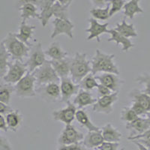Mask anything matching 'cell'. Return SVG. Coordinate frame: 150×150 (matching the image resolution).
I'll use <instances>...</instances> for the list:
<instances>
[{"label": "cell", "mask_w": 150, "mask_h": 150, "mask_svg": "<svg viewBox=\"0 0 150 150\" xmlns=\"http://www.w3.org/2000/svg\"><path fill=\"white\" fill-rule=\"evenodd\" d=\"M114 59V54H108L101 50H96V55L91 62L92 74L96 75L99 72H104L120 75V69L115 63Z\"/></svg>", "instance_id": "obj_1"}, {"label": "cell", "mask_w": 150, "mask_h": 150, "mask_svg": "<svg viewBox=\"0 0 150 150\" xmlns=\"http://www.w3.org/2000/svg\"><path fill=\"white\" fill-rule=\"evenodd\" d=\"M91 71V62L87 59L86 53L77 52L71 62L70 75L71 80L75 83L79 84L82 79Z\"/></svg>", "instance_id": "obj_2"}, {"label": "cell", "mask_w": 150, "mask_h": 150, "mask_svg": "<svg viewBox=\"0 0 150 150\" xmlns=\"http://www.w3.org/2000/svg\"><path fill=\"white\" fill-rule=\"evenodd\" d=\"M2 41L12 59L23 62L24 59L29 56L30 47L20 41L15 33H8Z\"/></svg>", "instance_id": "obj_3"}, {"label": "cell", "mask_w": 150, "mask_h": 150, "mask_svg": "<svg viewBox=\"0 0 150 150\" xmlns=\"http://www.w3.org/2000/svg\"><path fill=\"white\" fill-rule=\"evenodd\" d=\"M35 77L37 87L50 83H60V78L52 66L50 61L47 60L41 66L33 72Z\"/></svg>", "instance_id": "obj_4"}, {"label": "cell", "mask_w": 150, "mask_h": 150, "mask_svg": "<svg viewBox=\"0 0 150 150\" xmlns=\"http://www.w3.org/2000/svg\"><path fill=\"white\" fill-rule=\"evenodd\" d=\"M35 77L33 73L28 71L14 86V92L18 97L32 98L36 96Z\"/></svg>", "instance_id": "obj_5"}, {"label": "cell", "mask_w": 150, "mask_h": 150, "mask_svg": "<svg viewBox=\"0 0 150 150\" xmlns=\"http://www.w3.org/2000/svg\"><path fill=\"white\" fill-rule=\"evenodd\" d=\"M27 72L28 68L26 63H24L23 62L14 60V62H10L7 73L2 79L6 83L16 84Z\"/></svg>", "instance_id": "obj_6"}, {"label": "cell", "mask_w": 150, "mask_h": 150, "mask_svg": "<svg viewBox=\"0 0 150 150\" xmlns=\"http://www.w3.org/2000/svg\"><path fill=\"white\" fill-rule=\"evenodd\" d=\"M29 59L26 62L28 71L33 73L36 68L41 66L47 61L46 55L42 49V45L39 42L30 47Z\"/></svg>", "instance_id": "obj_7"}, {"label": "cell", "mask_w": 150, "mask_h": 150, "mask_svg": "<svg viewBox=\"0 0 150 150\" xmlns=\"http://www.w3.org/2000/svg\"><path fill=\"white\" fill-rule=\"evenodd\" d=\"M35 92L47 102H56L61 99L60 86L57 83H50L39 86L35 89Z\"/></svg>", "instance_id": "obj_8"}, {"label": "cell", "mask_w": 150, "mask_h": 150, "mask_svg": "<svg viewBox=\"0 0 150 150\" xmlns=\"http://www.w3.org/2000/svg\"><path fill=\"white\" fill-rule=\"evenodd\" d=\"M83 138V134L77 131V128L74 125L71 124L66 125L59 137L58 143L59 145L69 146L80 143Z\"/></svg>", "instance_id": "obj_9"}, {"label": "cell", "mask_w": 150, "mask_h": 150, "mask_svg": "<svg viewBox=\"0 0 150 150\" xmlns=\"http://www.w3.org/2000/svg\"><path fill=\"white\" fill-rule=\"evenodd\" d=\"M119 100V92H112L109 96L98 98L92 105V110L99 113L110 114L113 110L112 106Z\"/></svg>", "instance_id": "obj_10"}, {"label": "cell", "mask_w": 150, "mask_h": 150, "mask_svg": "<svg viewBox=\"0 0 150 150\" xmlns=\"http://www.w3.org/2000/svg\"><path fill=\"white\" fill-rule=\"evenodd\" d=\"M52 24L53 25V31L50 35L51 38H55L60 35H65L71 39H73V29H74V24L71 21L55 18Z\"/></svg>", "instance_id": "obj_11"}, {"label": "cell", "mask_w": 150, "mask_h": 150, "mask_svg": "<svg viewBox=\"0 0 150 150\" xmlns=\"http://www.w3.org/2000/svg\"><path fill=\"white\" fill-rule=\"evenodd\" d=\"M96 80L100 82V84L105 86L112 92H119L121 86L125 83V81L122 80L119 75L112 73H103L101 74L95 76Z\"/></svg>", "instance_id": "obj_12"}, {"label": "cell", "mask_w": 150, "mask_h": 150, "mask_svg": "<svg viewBox=\"0 0 150 150\" xmlns=\"http://www.w3.org/2000/svg\"><path fill=\"white\" fill-rule=\"evenodd\" d=\"M80 90V85L75 83L71 78L64 77L60 79V92H61V101L67 103L70 98L77 94Z\"/></svg>", "instance_id": "obj_13"}, {"label": "cell", "mask_w": 150, "mask_h": 150, "mask_svg": "<svg viewBox=\"0 0 150 150\" xmlns=\"http://www.w3.org/2000/svg\"><path fill=\"white\" fill-rule=\"evenodd\" d=\"M67 107L61 110H54L52 113L54 120L59 121L66 125H71L75 119V114L77 112L76 106L71 103L70 101L67 102Z\"/></svg>", "instance_id": "obj_14"}, {"label": "cell", "mask_w": 150, "mask_h": 150, "mask_svg": "<svg viewBox=\"0 0 150 150\" xmlns=\"http://www.w3.org/2000/svg\"><path fill=\"white\" fill-rule=\"evenodd\" d=\"M89 22L90 24L89 28L86 29V32L89 33V35L86 38L87 41H91V40L96 38L97 42H100V35L102 34L108 33L109 34L110 29H108L109 23H106L101 24L98 22L97 20L94 18H89Z\"/></svg>", "instance_id": "obj_15"}, {"label": "cell", "mask_w": 150, "mask_h": 150, "mask_svg": "<svg viewBox=\"0 0 150 150\" xmlns=\"http://www.w3.org/2000/svg\"><path fill=\"white\" fill-rule=\"evenodd\" d=\"M125 128L131 131L130 136L141 134L150 128V120L146 116L145 118L138 116L134 121L127 123Z\"/></svg>", "instance_id": "obj_16"}, {"label": "cell", "mask_w": 150, "mask_h": 150, "mask_svg": "<svg viewBox=\"0 0 150 150\" xmlns=\"http://www.w3.org/2000/svg\"><path fill=\"white\" fill-rule=\"evenodd\" d=\"M71 62V58L66 57V58L59 60H50V63H51L56 73L61 79L69 77Z\"/></svg>", "instance_id": "obj_17"}, {"label": "cell", "mask_w": 150, "mask_h": 150, "mask_svg": "<svg viewBox=\"0 0 150 150\" xmlns=\"http://www.w3.org/2000/svg\"><path fill=\"white\" fill-rule=\"evenodd\" d=\"M35 29V26L28 25L26 24V22L22 21L19 27V33H15V36L20 41L31 47L33 45L30 43V40L33 38Z\"/></svg>", "instance_id": "obj_18"}, {"label": "cell", "mask_w": 150, "mask_h": 150, "mask_svg": "<svg viewBox=\"0 0 150 150\" xmlns=\"http://www.w3.org/2000/svg\"><path fill=\"white\" fill-rule=\"evenodd\" d=\"M101 131H89L83 140V145L88 149H97L104 142Z\"/></svg>", "instance_id": "obj_19"}, {"label": "cell", "mask_w": 150, "mask_h": 150, "mask_svg": "<svg viewBox=\"0 0 150 150\" xmlns=\"http://www.w3.org/2000/svg\"><path fill=\"white\" fill-rule=\"evenodd\" d=\"M104 141L120 143L122 134L117 128H114L111 123H108L101 130Z\"/></svg>", "instance_id": "obj_20"}, {"label": "cell", "mask_w": 150, "mask_h": 150, "mask_svg": "<svg viewBox=\"0 0 150 150\" xmlns=\"http://www.w3.org/2000/svg\"><path fill=\"white\" fill-rule=\"evenodd\" d=\"M109 34L110 35V38L108 40L109 42L110 41H114L117 45H122V50L123 52H128L130 49L133 48L134 47V44L129 38L124 37L120 33L116 32L114 29H110Z\"/></svg>", "instance_id": "obj_21"}, {"label": "cell", "mask_w": 150, "mask_h": 150, "mask_svg": "<svg viewBox=\"0 0 150 150\" xmlns=\"http://www.w3.org/2000/svg\"><path fill=\"white\" fill-rule=\"evenodd\" d=\"M96 101L97 99L94 98L89 91L80 89L74 99L73 104L75 106L77 105L79 108H83L86 106L93 105Z\"/></svg>", "instance_id": "obj_22"}, {"label": "cell", "mask_w": 150, "mask_h": 150, "mask_svg": "<svg viewBox=\"0 0 150 150\" xmlns=\"http://www.w3.org/2000/svg\"><path fill=\"white\" fill-rule=\"evenodd\" d=\"M132 101L137 102L147 112H150V96L139 89H133L128 95Z\"/></svg>", "instance_id": "obj_23"}, {"label": "cell", "mask_w": 150, "mask_h": 150, "mask_svg": "<svg viewBox=\"0 0 150 150\" xmlns=\"http://www.w3.org/2000/svg\"><path fill=\"white\" fill-rule=\"evenodd\" d=\"M5 121L8 128L16 132L20 128L23 122V116L18 110L8 112L5 116Z\"/></svg>", "instance_id": "obj_24"}, {"label": "cell", "mask_w": 150, "mask_h": 150, "mask_svg": "<svg viewBox=\"0 0 150 150\" xmlns=\"http://www.w3.org/2000/svg\"><path fill=\"white\" fill-rule=\"evenodd\" d=\"M46 56H49L51 60H59L66 58L68 56V52L65 51L61 47L58 41H55L50 45L47 49L45 51Z\"/></svg>", "instance_id": "obj_25"}, {"label": "cell", "mask_w": 150, "mask_h": 150, "mask_svg": "<svg viewBox=\"0 0 150 150\" xmlns=\"http://www.w3.org/2000/svg\"><path fill=\"white\" fill-rule=\"evenodd\" d=\"M140 0H128L123 6L124 15L132 20L137 14H143L144 11L140 6Z\"/></svg>", "instance_id": "obj_26"}, {"label": "cell", "mask_w": 150, "mask_h": 150, "mask_svg": "<svg viewBox=\"0 0 150 150\" xmlns=\"http://www.w3.org/2000/svg\"><path fill=\"white\" fill-rule=\"evenodd\" d=\"M114 29L120 35L127 38L137 37L138 35L137 32L134 27V25L133 23H127L125 19L122 21L121 23L116 24V27L114 28Z\"/></svg>", "instance_id": "obj_27"}, {"label": "cell", "mask_w": 150, "mask_h": 150, "mask_svg": "<svg viewBox=\"0 0 150 150\" xmlns=\"http://www.w3.org/2000/svg\"><path fill=\"white\" fill-rule=\"evenodd\" d=\"M75 119L77 120L78 123L82 126L85 127L89 131H100V128L94 125L89 119V115L83 110H77L75 114Z\"/></svg>", "instance_id": "obj_28"}, {"label": "cell", "mask_w": 150, "mask_h": 150, "mask_svg": "<svg viewBox=\"0 0 150 150\" xmlns=\"http://www.w3.org/2000/svg\"><path fill=\"white\" fill-rule=\"evenodd\" d=\"M19 11L21 12V17L22 21L26 22V20L29 18H39V14L38 13V8L33 4H24L19 8Z\"/></svg>", "instance_id": "obj_29"}, {"label": "cell", "mask_w": 150, "mask_h": 150, "mask_svg": "<svg viewBox=\"0 0 150 150\" xmlns=\"http://www.w3.org/2000/svg\"><path fill=\"white\" fill-rule=\"evenodd\" d=\"M10 55L8 53L3 42H0V78H2L7 73L9 66Z\"/></svg>", "instance_id": "obj_30"}, {"label": "cell", "mask_w": 150, "mask_h": 150, "mask_svg": "<svg viewBox=\"0 0 150 150\" xmlns=\"http://www.w3.org/2000/svg\"><path fill=\"white\" fill-rule=\"evenodd\" d=\"M68 8H69V6H68V5H62L59 2L56 1L54 2V4L52 5V10H53V16L56 18L70 21Z\"/></svg>", "instance_id": "obj_31"}, {"label": "cell", "mask_w": 150, "mask_h": 150, "mask_svg": "<svg viewBox=\"0 0 150 150\" xmlns=\"http://www.w3.org/2000/svg\"><path fill=\"white\" fill-rule=\"evenodd\" d=\"M14 92V86L10 83L0 84V101L9 105L12 94Z\"/></svg>", "instance_id": "obj_32"}, {"label": "cell", "mask_w": 150, "mask_h": 150, "mask_svg": "<svg viewBox=\"0 0 150 150\" xmlns=\"http://www.w3.org/2000/svg\"><path fill=\"white\" fill-rule=\"evenodd\" d=\"M98 84L96 77L92 74H88L86 77L82 79L79 85H80V87L82 88V89L90 91L95 88H97Z\"/></svg>", "instance_id": "obj_33"}, {"label": "cell", "mask_w": 150, "mask_h": 150, "mask_svg": "<svg viewBox=\"0 0 150 150\" xmlns=\"http://www.w3.org/2000/svg\"><path fill=\"white\" fill-rule=\"evenodd\" d=\"M92 18L96 20L107 21L110 18V5L108 3L104 8H94L90 10Z\"/></svg>", "instance_id": "obj_34"}, {"label": "cell", "mask_w": 150, "mask_h": 150, "mask_svg": "<svg viewBox=\"0 0 150 150\" xmlns=\"http://www.w3.org/2000/svg\"><path fill=\"white\" fill-rule=\"evenodd\" d=\"M135 81L139 84L143 85L144 86V89L142 91L150 96V74L145 72L141 74H139L135 78Z\"/></svg>", "instance_id": "obj_35"}, {"label": "cell", "mask_w": 150, "mask_h": 150, "mask_svg": "<svg viewBox=\"0 0 150 150\" xmlns=\"http://www.w3.org/2000/svg\"><path fill=\"white\" fill-rule=\"evenodd\" d=\"M125 2L126 1L125 0H108V3L110 5V17L122 11Z\"/></svg>", "instance_id": "obj_36"}, {"label": "cell", "mask_w": 150, "mask_h": 150, "mask_svg": "<svg viewBox=\"0 0 150 150\" xmlns=\"http://www.w3.org/2000/svg\"><path fill=\"white\" fill-rule=\"evenodd\" d=\"M138 117L130 107H125L121 112V120L125 122H131Z\"/></svg>", "instance_id": "obj_37"}, {"label": "cell", "mask_w": 150, "mask_h": 150, "mask_svg": "<svg viewBox=\"0 0 150 150\" xmlns=\"http://www.w3.org/2000/svg\"><path fill=\"white\" fill-rule=\"evenodd\" d=\"M52 17H53V10H52V6L41 10V13L39 14V18L38 20L41 21V25L43 27H45L49 23L50 20Z\"/></svg>", "instance_id": "obj_38"}, {"label": "cell", "mask_w": 150, "mask_h": 150, "mask_svg": "<svg viewBox=\"0 0 150 150\" xmlns=\"http://www.w3.org/2000/svg\"><path fill=\"white\" fill-rule=\"evenodd\" d=\"M120 146V143L104 141L98 147V150H118Z\"/></svg>", "instance_id": "obj_39"}, {"label": "cell", "mask_w": 150, "mask_h": 150, "mask_svg": "<svg viewBox=\"0 0 150 150\" xmlns=\"http://www.w3.org/2000/svg\"><path fill=\"white\" fill-rule=\"evenodd\" d=\"M130 108L134 111L135 113H136L138 116H146V114L147 113V112L145 110L143 109V107L140 106L139 104H137V102H134V101H132V105H131V107H130Z\"/></svg>", "instance_id": "obj_40"}, {"label": "cell", "mask_w": 150, "mask_h": 150, "mask_svg": "<svg viewBox=\"0 0 150 150\" xmlns=\"http://www.w3.org/2000/svg\"><path fill=\"white\" fill-rule=\"evenodd\" d=\"M97 92L98 98L103 97V96H109L110 94L112 93V91L110 89H108V87H106L105 86L102 85V84H98L97 87Z\"/></svg>", "instance_id": "obj_41"}, {"label": "cell", "mask_w": 150, "mask_h": 150, "mask_svg": "<svg viewBox=\"0 0 150 150\" xmlns=\"http://www.w3.org/2000/svg\"><path fill=\"white\" fill-rule=\"evenodd\" d=\"M11 149L8 140L5 137L0 136V150H11Z\"/></svg>", "instance_id": "obj_42"}, {"label": "cell", "mask_w": 150, "mask_h": 150, "mask_svg": "<svg viewBox=\"0 0 150 150\" xmlns=\"http://www.w3.org/2000/svg\"><path fill=\"white\" fill-rule=\"evenodd\" d=\"M17 2H18V4L21 6L24 5V4L31 3L35 5L36 7L38 8V9H39L43 3V0H17Z\"/></svg>", "instance_id": "obj_43"}, {"label": "cell", "mask_w": 150, "mask_h": 150, "mask_svg": "<svg viewBox=\"0 0 150 150\" xmlns=\"http://www.w3.org/2000/svg\"><path fill=\"white\" fill-rule=\"evenodd\" d=\"M14 110L11 108L10 106L8 104H5L4 103L0 101V114L2 115H7L8 112H11Z\"/></svg>", "instance_id": "obj_44"}, {"label": "cell", "mask_w": 150, "mask_h": 150, "mask_svg": "<svg viewBox=\"0 0 150 150\" xmlns=\"http://www.w3.org/2000/svg\"><path fill=\"white\" fill-rule=\"evenodd\" d=\"M67 149L68 150H89L88 149L86 148L83 143H77L75 144H71V145L66 146Z\"/></svg>", "instance_id": "obj_45"}, {"label": "cell", "mask_w": 150, "mask_h": 150, "mask_svg": "<svg viewBox=\"0 0 150 150\" xmlns=\"http://www.w3.org/2000/svg\"><path fill=\"white\" fill-rule=\"evenodd\" d=\"M96 8H104L108 5V0H90Z\"/></svg>", "instance_id": "obj_46"}, {"label": "cell", "mask_w": 150, "mask_h": 150, "mask_svg": "<svg viewBox=\"0 0 150 150\" xmlns=\"http://www.w3.org/2000/svg\"><path fill=\"white\" fill-rule=\"evenodd\" d=\"M0 130H2L5 132L8 131V130L7 124H6V121H5V118L2 114H0Z\"/></svg>", "instance_id": "obj_47"}, {"label": "cell", "mask_w": 150, "mask_h": 150, "mask_svg": "<svg viewBox=\"0 0 150 150\" xmlns=\"http://www.w3.org/2000/svg\"><path fill=\"white\" fill-rule=\"evenodd\" d=\"M132 143H134L135 144V145L137 146L138 147V149L139 150H149V149H147L146 147L144 146L143 145V144H141V143H140L139 142L136 141V140H131Z\"/></svg>", "instance_id": "obj_48"}, {"label": "cell", "mask_w": 150, "mask_h": 150, "mask_svg": "<svg viewBox=\"0 0 150 150\" xmlns=\"http://www.w3.org/2000/svg\"><path fill=\"white\" fill-rule=\"evenodd\" d=\"M56 1L58 2H59V3L62 5H68V6H70L71 3L73 2L74 0H56Z\"/></svg>", "instance_id": "obj_49"}, {"label": "cell", "mask_w": 150, "mask_h": 150, "mask_svg": "<svg viewBox=\"0 0 150 150\" xmlns=\"http://www.w3.org/2000/svg\"><path fill=\"white\" fill-rule=\"evenodd\" d=\"M57 150H68V149H67V146H66L60 145V146L59 147L58 149H57Z\"/></svg>", "instance_id": "obj_50"}, {"label": "cell", "mask_w": 150, "mask_h": 150, "mask_svg": "<svg viewBox=\"0 0 150 150\" xmlns=\"http://www.w3.org/2000/svg\"><path fill=\"white\" fill-rule=\"evenodd\" d=\"M120 150H125V149L122 148V149H120Z\"/></svg>", "instance_id": "obj_51"}, {"label": "cell", "mask_w": 150, "mask_h": 150, "mask_svg": "<svg viewBox=\"0 0 150 150\" xmlns=\"http://www.w3.org/2000/svg\"><path fill=\"white\" fill-rule=\"evenodd\" d=\"M95 150H98V149H95Z\"/></svg>", "instance_id": "obj_52"}, {"label": "cell", "mask_w": 150, "mask_h": 150, "mask_svg": "<svg viewBox=\"0 0 150 150\" xmlns=\"http://www.w3.org/2000/svg\"><path fill=\"white\" fill-rule=\"evenodd\" d=\"M125 1H126V0H125Z\"/></svg>", "instance_id": "obj_53"}]
</instances>
